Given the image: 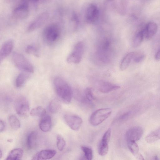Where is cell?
Instances as JSON below:
<instances>
[{"label":"cell","instance_id":"1","mask_svg":"<svg viewBox=\"0 0 160 160\" xmlns=\"http://www.w3.org/2000/svg\"><path fill=\"white\" fill-rule=\"evenodd\" d=\"M54 85L58 97L65 102H70L73 92L69 85L62 78L58 77L54 79Z\"/></svg>","mask_w":160,"mask_h":160},{"label":"cell","instance_id":"2","mask_svg":"<svg viewBox=\"0 0 160 160\" xmlns=\"http://www.w3.org/2000/svg\"><path fill=\"white\" fill-rule=\"evenodd\" d=\"M60 33L59 26L55 24H52L44 28L43 32V37L47 43L52 45L59 39Z\"/></svg>","mask_w":160,"mask_h":160},{"label":"cell","instance_id":"3","mask_svg":"<svg viewBox=\"0 0 160 160\" xmlns=\"http://www.w3.org/2000/svg\"><path fill=\"white\" fill-rule=\"evenodd\" d=\"M12 61L19 69L26 72L33 73L34 68L32 63L22 54L16 52L13 53Z\"/></svg>","mask_w":160,"mask_h":160},{"label":"cell","instance_id":"4","mask_svg":"<svg viewBox=\"0 0 160 160\" xmlns=\"http://www.w3.org/2000/svg\"><path fill=\"white\" fill-rule=\"evenodd\" d=\"M112 112V110L109 108L98 109L92 114L89 118V122L92 125H98L108 118Z\"/></svg>","mask_w":160,"mask_h":160},{"label":"cell","instance_id":"5","mask_svg":"<svg viewBox=\"0 0 160 160\" xmlns=\"http://www.w3.org/2000/svg\"><path fill=\"white\" fill-rule=\"evenodd\" d=\"M83 51V43L82 41H79L75 44L72 50L68 56L67 62L69 63H79L81 60Z\"/></svg>","mask_w":160,"mask_h":160},{"label":"cell","instance_id":"6","mask_svg":"<svg viewBox=\"0 0 160 160\" xmlns=\"http://www.w3.org/2000/svg\"><path fill=\"white\" fill-rule=\"evenodd\" d=\"M15 108L17 113L22 117L27 116L29 112V104L27 99L20 97L16 100Z\"/></svg>","mask_w":160,"mask_h":160},{"label":"cell","instance_id":"7","mask_svg":"<svg viewBox=\"0 0 160 160\" xmlns=\"http://www.w3.org/2000/svg\"><path fill=\"white\" fill-rule=\"evenodd\" d=\"M99 14L98 6L95 3H90L87 7L85 12V16L86 22L90 24L96 23L99 18Z\"/></svg>","mask_w":160,"mask_h":160},{"label":"cell","instance_id":"8","mask_svg":"<svg viewBox=\"0 0 160 160\" xmlns=\"http://www.w3.org/2000/svg\"><path fill=\"white\" fill-rule=\"evenodd\" d=\"M29 3L27 1H22L14 9L13 14L16 18L19 19H25L29 14Z\"/></svg>","mask_w":160,"mask_h":160},{"label":"cell","instance_id":"9","mask_svg":"<svg viewBox=\"0 0 160 160\" xmlns=\"http://www.w3.org/2000/svg\"><path fill=\"white\" fill-rule=\"evenodd\" d=\"M64 119L67 124L74 131L78 130L82 123V118L77 115L66 114L64 116Z\"/></svg>","mask_w":160,"mask_h":160},{"label":"cell","instance_id":"10","mask_svg":"<svg viewBox=\"0 0 160 160\" xmlns=\"http://www.w3.org/2000/svg\"><path fill=\"white\" fill-rule=\"evenodd\" d=\"M48 17L49 14L47 12L40 14L29 24L27 28L28 31L31 32L41 27L47 21Z\"/></svg>","mask_w":160,"mask_h":160},{"label":"cell","instance_id":"11","mask_svg":"<svg viewBox=\"0 0 160 160\" xmlns=\"http://www.w3.org/2000/svg\"><path fill=\"white\" fill-rule=\"evenodd\" d=\"M143 132L142 128L139 126H134L129 129L125 133L127 141L136 142L139 140L142 137Z\"/></svg>","mask_w":160,"mask_h":160},{"label":"cell","instance_id":"12","mask_svg":"<svg viewBox=\"0 0 160 160\" xmlns=\"http://www.w3.org/2000/svg\"><path fill=\"white\" fill-rule=\"evenodd\" d=\"M14 46V42L11 39L5 41L2 45L0 50V61L6 58L12 52Z\"/></svg>","mask_w":160,"mask_h":160},{"label":"cell","instance_id":"13","mask_svg":"<svg viewBox=\"0 0 160 160\" xmlns=\"http://www.w3.org/2000/svg\"><path fill=\"white\" fill-rule=\"evenodd\" d=\"M54 149H47L42 150L36 153L32 160H47L53 158L56 154Z\"/></svg>","mask_w":160,"mask_h":160},{"label":"cell","instance_id":"14","mask_svg":"<svg viewBox=\"0 0 160 160\" xmlns=\"http://www.w3.org/2000/svg\"><path fill=\"white\" fill-rule=\"evenodd\" d=\"M98 87L100 92L106 93L117 90L119 89L120 87L108 81H101L99 82Z\"/></svg>","mask_w":160,"mask_h":160},{"label":"cell","instance_id":"15","mask_svg":"<svg viewBox=\"0 0 160 160\" xmlns=\"http://www.w3.org/2000/svg\"><path fill=\"white\" fill-rule=\"evenodd\" d=\"M157 29L156 23L152 22H148L143 28L144 37L148 40L151 39L156 33Z\"/></svg>","mask_w":160,"mask_h":160},{"label":"cell","instance_id":"16","mask_svg":"<svg viewBox=\"0 0 160 160\" xmlns=\"http://www.w3.org/2000/svg\"><path fill=\"white\" fill-rule=\"evenodd\" d=\"M52 126V119L48 115H45L41 119L39 127L42 131L47 132L49 131Z\"/></svg>","mask_w":160,"mask_h":160},{"label":"cell","instance_id":"17","mask_svg":"<svg viewBox=\"0 0 160 160\" xmlns=\"http://www.w3.org/2000/svg\"><path fill=\"white\" fill-rule=\"evenodd\" d=\"M23 153V150L21 148H16L10 152L4 160H20Z\"/></svg>","mask_w":160,"mask_h":160},{"label":"cell","instance_id":"18","mask_svg":"<svg viewBox=\"0 0 160 160\" xmlns=\"http://www.w3.org/2000/svg\"><path fill=\"white\" fill-rule=\"evenodd\" d=\"M135 54L134 52H131L128 53L124 57L120 64V69L121 71H124L128 68Z\"/></svg>","mask_w":160,"mask_h":160},{"label":"cell","instance_id":"19","mask_svg":"<svg viewBox=\"0 0 160 160\" xmlns=\"http://www.w3.org/2000/svg\"><path fill=\"white\" fill-rule=\"evenodd\" d=\"M37 133L35 131L31 132L28 135L27 139V145L28 148L32 149L37 143Z\"/></svg>","mask_w":160,"mask_h":160},{"label":"cell","instance_id":"20","mask_svg":"<svg viewBox=\"0 0 160 160\" xmlns=\"http://www.w3.org/2000/svg\"><path fill=\"white\" fill-rule=\"evenodd\" d=\"M29 75L26 73L22 72L17 77L15 80V85L17 88H21L24 85L29 78Z\"/></svg>","mask_w":160,"mask_h":160},{"label":"cell","instance_id":"21","mask_svg":"<svg viewBox=\"0 0 160 160\" xmlns=\"http://www.w3.org/2000/svg\"><path fill=\"white\" fill-rule=\"evenodd\" d=\"M144 38L143 29L138 32L135 35L132 42V45L134 48L138 47L142 43Z\"/></svg>","mask_w":160,"mask_h":160},{"label":"cell","instance_id":"22","mask_svg":"<svg viewBox=\"0 0 160 160\" xmlns=\"http://www.w3.org/2000/svg\"><path fill=\"white\" fill-rule=\"evenodd\" d=\"M81 149L84 153L79 160H92V151L91 148L88 147L82 146Z\"/></svg>","mask_w":160,"mask_h":160},{"label":"cell","instance_id":"23","mask_svg":"<svg viewBox=\"0 0 160 160\" xmlns=\"http://www.w3.org/2000/svg\"><path fill=\"white\" fill-rule=\"evenodd\" d=\"M8 121L10 126L13 130H16L20 128V121L16 115L13 114L10 115L8 118Z\"/></svg>","mask_w":160,"mask_h":160},{"label":"cell","instance_id":"24","mask_svg":"<svg viewBox=\"0 0 160 160\" xmlns=\"http://www.w3.org/2000/svg\"><path fill=\"white\" fill-rule=\"evenodd\" d=\"M61 107V103L59 100L57 99H54L50 103L49 111L51 113H56L59 111Z\"/></svg>","mask_w":160,"mask_h":160},{"label":"cell","instance_id":"25","mask_svg":"<svg viewBox=\"0 0 160 160\" xmlns=\"http://www.w3.org/2000/svg\"><path fill=\"white\" fill-rule=\"evenodd\" d=\"M84 96L83 100L87 103H91L95 99L92 89L89 88H87L85 89Z\"/></svg>","mask_w":160,"mask_h":160},{"label":"cell","instance_id":"26","mask_svg":"<svg viewBox=\"0 0 160 160\" xmlns=\"http://www.w3.org/2000/svg\"><path fill=\"white\" fill-rule=\"evenodd\" d=\"M32 116L42 117L46 115V111L42 107L39 106L32 109L30 113Z\"/></svg>","mask_w":160,"mask_h":160},{"label":"cell","instance_id":"27","mask_svg":"<svg viewBox=\"0 0 160 160\" xmlns=\"http://www.w3.org/2000/svg\"><path fill=\"white\" fill-rule=\"evenodd\" d=\"M25 52L28 54L32 55L35 57H39V51L37 47L33 45H29L25 48Z\"/></svg>","mask_w":160,"mask_h":160},{"label":"cell","instance_id":"28","mask_svg":"<svg viewBox=\"0 0 160 160\" xmlns=\"http://www.w3.org/2000/svg\"><path fill=\"white\" fill-rule=\"evenodd\" d=\"M127 143L129 149L133 155L135 156L139 153L138 146L136 142L128 141Z\"/></svg>","mask_w":160,"mask_h":160},{"label":"cell","instance_id":"29","mask_svg":"<svg viewBox=\"0 0 160 160\" xmlns=\"http://www.w3.org/2000/svg\"><path fill=\"white\" fill-rule=\"evenodd\" d=\"M108 151V144L101 141L98 148V153L101 156L106 155Z\"/></svg>","mask_w":160,"mask_h":160},{"label":"cell","instance_id":"30","mask_svg":"<svg viewBox=\"0 0 160 160\" xmlns=\"http://www.w3.org/2000/svg\"><path fill=\"white\" fill-rule=\"evenodd\" d=\"M66 145V142L64 138L60 135H58L57 136V145L58 149L59 151H62Z\"/></svg>","mask_w":160,"mask_h":160},{"label":"cell","instance_id":"31","mask_svg":"<svg viewBox=\"0 0 160 160\" xmlns=\"http://www.w3.org/2000/svg\"><path fill=\"white\" fill-rule=\"evenodd\" d=\"M111 135V130L108 128L103 136L101 141L104 143L108 144L110 139Z\"/></svg>","mask_w":160,"mask_h":160},{"label":"cell","instance_id":"32","mask_svg":"<svg viewBox=\"0 0 160 160\" xmlns=\"http://www.w3.org/2000/svg\"><path fill=\"white\" fill-rule=\"evenodd\" d=\"M145 58V55L143 54H138L136 55L135 54L133 59L135 62L139 63L142 61Z\"/></svg>","mask_w":160,"mask_h":160},{"label":"cell","instance_id":"33","mask_svg":"<svg viewBox=\"0 0 160 160\" xmlns=\"http://www.w3.org/2000/svg\"><path fill=\"white\" fill-rule=\"evenodd\" d=\"M131 114V112H127L122 114L120 117V119L121 120H125L127 119Z\"/></svg>","mask_w":160,"mask_h":160},{"label":"cell","instance_id":"34","mask_svg":"<svg viewBox=\"0 0 160 160\" xmlns=\"http://www.w3.org/2000/svg\"><path fill=\"white\" fill-rule=\"evenodd\" d=\"M157 140L160 139V128L152 132Z\"/></svg>","mask_w":160,"mask_h":160},{"label":"cell","instance_id":"35","mask_svg":"<svg viewBox=\"0 0 160 160\" xmlns=\"http://www.w3.org/2000/svg\"><path fill=\"white\" fill-rule=\"evenodd\" d=\"M5 128V122L1 119L0 120V132L4 131Z\"/></svg>","mask_w":160,"mask_h":160},{"label":"cell","instance_id":"36","mask_svg":"<svg viewBox=\"0 0 160 160\" xmlns=\"http://www.w3.org/2000/svg\"><path fill=\"white\" fill-rule=\"evenodd\" d=\"M155 58L157 61L160 60V48H159L155 54Z\"/></svg>","mask_w":160,"mask_h":160},{"label":"cell","instance_id":"37","mask_svg":"<svg viewBox=\"0 0 160 160\" xmlns=\"http://www.w3.org/2000/svg\"><path fill=\"white\" fill-rule=\"evenodd\" d=\"M135 156L137 160H144V158L142 155L140 153H138Z\"/></svg>","mask_w":160,"mask_h":160},{"label":"cell","instance_id":"38","mask_svg":"<svg viewBox=\"0 0 160 160\" xmlns=\"http://www.w3.org/2000/svg\"><path fill=\"white\" fill-rule=\"evenodd\" d=\"M151 160H160V158L157 155H155L152 157Z\"/></svg>","mask_w":160,"mask_h":160},{"label":"cell","instance_id":"39","mask_svg":"<svg viewBox=\"0 0 160 160\" xmlns=\"http://www.w3.org/2000/svg\"><path fill=\"white\" fill-rule=\"evenodd\" d=\"M0 158H2V151L1 150H0Z\"/></svg>","mask_w":160,"mask_h":160}]
</instances>
